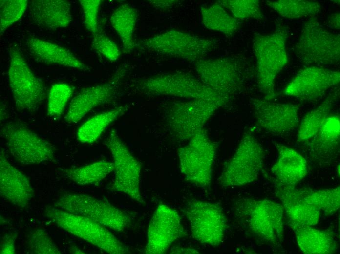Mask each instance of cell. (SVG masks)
I'll return each mask as SVG.
<instances>
[{
    "label": "cell",
    "instance_id": "44dd1931",
    "mask_svg": "<svg viewBox=\"0 0 340 254\" xmlns=\"http://www.w3.org/2000/svg\"><path fill=\"white\" fill-rule=\"evenodd\" d=\"M276 195L282 203L290 227L313 226L318 223L320 211L306 201L298 188L276 186Z\"/></svg>",
    "mask_w": 340,
    "mask_h": 254
},
{
    "label": "cell",
    "instance_id": "836d02e7",
    "mask_svg": "<svg viewBox=\"0 0 340 254\" xmlns=\"http://www.w3.org/2000/svg\"><path fill=\"white\" fill-rule=\"evenodd\" d=\"M73 92V87L67 83H57L53 84L48 94V114L51 117H59L72 97Z\"/></svg>",
    "mask_w": 340,
    "mask_h": 254
},
{
    "label": "cell",
    "instance_id": "ffe728a7",
    "mask_svg": "<svg viewBox=\"0 0 340 254\" xmlns=\"http://www.w3.org/2000/svg\"><path fill=\"white\" fill-rule=\"evenodd\" d=\"M340 141V120L338 115H330L317 132L303 142L309 155L315 161L325 164L339 155Z\"/></svg>",
    "mask_w": 340,
    "mask_h": 254
},
{
    "label": "cell",
    "instance_id": "b9f144b4",
    "mask_svg": "<svg viewBox=\"0 0 340 254\" xmlns=\"http://www.w3.org/2000/svg\"><path fill=\"white\" fill-rule=\"evenodd\" d=\"M328 23L330 27L336 30L340 29V13L337 12L332 14L328 19Z\"/></svg>",
    "mask_w": 340,
    "mask_h": 254
},
{
    "label": "cell",
    "instance_id": "7c38bea8",
    "mask_svg": "<svg viewBox=\"0 0 340 254\" xmlns=\"http://www.w3.org/2000/svg\"><path fill=\"white\" fill-rule=\"evenodd\" d=\"M105 144L111 152L114 167L112 189L143 204L144 201L140 187V163L131 153L115 130L110 132Z\"/></svg>",
    "mask_w": 340,
    "mask_h": 254
},
{
    "label": "cell",
    "instance_id": "7bdbcfd3",
    "mask_svg": "<svg viewBox=\"0 0 340 254\" xmlns=\"http://www.w3.org/2000/svg\"><path fill=\"white\" fill-rule=\"evenodd\" d=\"M171 254H199L196 250L191 248L176 247L170 251Z\"/></svg>",
    "mask_w": 340,
    "mask_h": 254
},
{
    "label": "cell",
    "instance_id": "8992f818",
    "mask_svg": "<svg viewBox=\"0 0 340 254\" xmlns=\"http://www.w3.org/2000/svg\"><path fill=\"white\" fill-rule=\"evenodd\" d=\"M140 45L148 51L195 62L213 50L217 41L184 31L170 30L141 41Z\"/></svg>",
    "mask_w": 340,
    "mask_h": 254
},
{
    "label": "cell",
    "instance_id": "60d3db41",
    "mask_svg": "<svg viewBox=\"0 0 340 254\" xmlns=\"http://www.w3.org/2000/svg\"><path fill=\"white\" fill-rule=\"evenodd\" d=\"M153 6L160 9H165L172 6L177 3V0H150Z\"/></svg>",
    "mask_w": 340,
    "mask_h": 254
},
{
    "label": "cell",
    "instance_id": "9c48e42d",
    "mask_svg": "<svg viewBox=\"0 0 340 254\" xmlns=\"http://www.w3.org/2000/svg\"><path fill=\"white\" fill-rule=\"evenodd\" d=\"M0 134L12 156L21 164H39L54 158L52 144L22 123L11 122L4 124Z\"/></svg>",
    "mask_w": 340,
    "mask_h": 254
},
{
    "label": "cell",
    "instance_id": "cb8c5ba5",
    "mask_svg": "<svg viewBox=\"0 0 340 254\" xmlns=\"http://www.w3.org/2000/svg\"><path fill=\"white\" fill-rule=\"evenodd\" d=\"M26 47L38 62L87 71L89 68L71 51L52 42L37 38L26 40Z\"/></svg>",
    "mask_w": 340,
    "mask_h": 254
},
{
    "label": "cell",
    "instance_id": "277c9868",
    "mask_svg": "<svg viewBox=\"0 0 340 254\" xmlns=\"http://www.w3.org/2000/svg\"><path fill=\"white\" fill-rule=\"evenodd\" d=\"M229 100L221 96L171 104L165 115L171 133L181 140L191 139L202 129L215 111Z\"/></svg>",
    "mask_w": 340,
    "mask_h": 254
},
{
    "label": "cell",
    "instance_id": "603a6c76",
    "mask_svg": "<svg viewBox=\"0 0 340 254\" xmlns=\"http://www.w3.org/2000/svg\"><path fill=\"white\" fill-rule=\"evenodd\" d=\"M117 89L114 81L84 88L71 101L65 121L69 124L78 122L93 109L111 100Z\"/></svg>",
    "mask_w": 340,
    "mask_h": 254
},
{
    "label": "cell",
    "instance_id": "4dcf8cb0",
    "mask_svg": "<svg viewBox=\"0 0 340 254\" xmlns=\"http://www.w3.org/2000/svg\"><path fill=\"white\" fill-rule=\"evenodd\" d=\"M113 162L99 160L83 166L65 169L64 176L81 185L99 182L114 171Z\"/></svg>",
    "mask_w": 340,
    "mask_h": 254
},
{
    "label": "cell",
    "instance_id": "83f0119b",
    "mask_svg": "<svg viewBox=\"0 0 340 254\" xmlns=\"http://www.w3.org/2000/svg\"><path fill=\"white\" fill-rule=\"evenodd\" d=\"M137 19L136 9L128 3L117 7L110 18V23L119 35L126 52L133 51L135 42L134 32Z\"/></svg>",
    "mask_w": 340,
    "mask_h": 254
},
{
    "label": "cell",
    "instance_id": "d6a6232c",
    "mask_svg": "<svg viewBox=\"0 0 340 254\" xmlns=\"http://www.w3.org/2000/svg\"><path fill=\"white\" fill-rule=\"evenodd\" d=\"M304 199L326 214L336 212L340 206V187L319 190L310 188H298Z\"/></svg>",
    "mask_w": 340,
    "mask_h": 254
},
{
    "label": "cell",
    "instance_id": "7402d4cb",
    "mask_svg": "<svg viewBox=\"0 0 340 254\" xmlns=\"http://www.w3.org/2000/svg\"><path fill=\"white\" fill-rule=\"evenodd\" d=\"M278 157L271 169L276 178V186L294 187L307 173L305 158L294 149L274 142Z\"/></svg>",
    "mask_w": 340,
    "mask_h": 254
},
{
    "label": "cell",
    "instance_id": "5b68a950",
    "mask_svg": "<svg viewBox=\"0 0 340 254\" xmlns=\"http://www.w3.org/2000/svg\"><path fill=\"white\" fill-rule=\"evenodd\" d=\"M9 58L8 77L16 106L20 110L35 112L46 97L44 85L14 46L10 48Z\"/></svg>",
    "mask_w": 340,
    "mask_h": 254
},
{
    "label": "cell",
    "instance_id": "d590c367",
    "mask_svg": "<svg viewBox=\"0 0 340 254\" xmlns=\"http://www.w3.org/2000/svg\"><path fill=\"white\" fill-rule=\"evenodd\" d=\"M27 5V0H1L0 1V36L22 16Z\"/></svg>",
    "mask_w": 340,
    "mask_h": 254
},
{
    "label": "cell",
    "instance_id": "e575fe53",
    "mask_svg": "<svg viewBox=\"0 0 340 254\" xmlns=\"http://www.w3.org/2000/svg\"><path fill=\"white\" fill-rule=\"evenodd\" d=\"M218 2L236 19L261 20L264 18L258 0H222Z\"/></svg>",
    "mask_w": 340,
    "mask_h": 254
},
{
    "label": "cell",
    "instance_id": "484cf974",
    "mask_svg": "<svg viewBox=\"0 0 340 254\" xmlns=\"http://www.w3.org/2000/svg\"><path fill=\"white\" fill-rule=\"evenodd\" d=\"M296 234L300 250L307 254H330L336 252L337 242L332 232L313 226L295 225L291 227Z\"/></svg>",
    "mask_w": 340,
    "mask_h": 254
},
{
    "label": "cell",
    "instance_id": "ab89813d",
    "mask_svg": "<svg viewBox=\"0 0 340 254\" xmlns=\"http://www.w3.org/2000/svg\"><path fill=\"white\" fill-rule=\"evenodd\" d=\"M16 236L12 234L5 235L0 244L1 254H14L15 253V240Z\"/></svg>",
    "mask_w": 340,
    "mask_h": 254
},
{
    "label": "cell",
    "instance_id": "30bf717a",
    "mask_svg": "<svg viewBox=\"0 0 340 254\" xmlns=\"http://www.w3.org/2000/svg\"><path fill=\"white\" fill-rule=\"evenodd\" d=\"M263 159L264 152L259 142L252 134H246L226 164L219 183L225 187H234L254 181L262 168Z\"/></svg>",
    "mask_w": 340,
    "mask_h": 254
},
{
    "label": "cell",
    "instance_id": "f546056e",
    "mask_svg": "<svg viewBox=\"0 0 340 254\" xmlns=\"http://www.w3.org/2000/svg\"><path fill=\"white\" fill-rule=\"evenodd\" d=\"M126 110L125 106L99 113L84 122L78 128L77 138L83 143L96 141L105 129Z\"/></svg>",
    "mask_w": 340,
    "mask_h": 254
},
{
    "label": "cell",
    "instance_id": "9a60e30c",
    "mask_svg": "<svg viewBox=\"0 0 340 254\" xmlns=\"http://www.w3.org/2000/svg\"><path fill=\"white\" fill-rule=\"evenodd\" d=\"M251 232L263 241L270 244L282 241L284 233L282 205L268 199L251 200L246 205Z\"/></svg>",
    "mask_w": 340,
    "mask_h": 254
},
{
    "label": "cell",
    "instance_id": "6da1fadb",
    "mask_svg": "<svg viewBox=\"0 0 340 254\" xmlns=\"http://www.w3.org/2000/svg\"><path fill=\"white\" fill-rule=\"evenodd\" d=\"M288 37L287 28L282 27L268 34L256 35L253 39L257 84L265 99L271 100L276 96V79L288 63Z\"/></svg>",
    "mask_w": 340,
    "mask_h": 254
},
{
    "label": "cell",
    "instance_id": "3957f363",
    "mask_svg": "<svg viewBox=\"0 0 340 254\" xmlns=\"http://www.w3.org/2000/svg\"><path fill=\"white\" fill-rule=\"evenodd\" d=\"M296 54L305 64L321 67L337 64L340 58V35L328 31L312 17L303 26Z\"/></svg>",
    "mask_w": 340,
    "mask_h": 254
},
{
    "label": "cell",
    "instance_id": "d4e9b609",
    "mask_svg": "<svg viewBox=\"0 0 340 254\" xmlns=\"http://www.w3.org/2000/svg\"><path fill=\"white\" fill-rule=\"evenodd\" d=\"M30 13L34 23L51 30L65 28L72 21L69 0H32Z\"/></svg>",
    "mask_w": 340,
    "mask_h": 254
},
{
    "label": "cell",
    "instance_id": "7a4b0ae2",
    "mask_svg": "<svg viewBox=\"0 0 340 254\" xmlns=\"http://www.w3.org/2000/svg\"><path fill=\"white\" fill-rule=\"evenodd\" d=\"M45 217L71 234L110 254H130L105 226L86 217L70 213L54 205H46Z\"/></svg>",
    "mask_w": 340,
    "mask_h": 254
},
{
    "label": "cell",
    "instance_id": "2e32d148",
    "mask_svg": "<svg viewBox=\"0 0 340 254\" xmlns=\"http://www.w3.org/2000/svg\"><path fill=\"white\" fill-rule=\"evenodd\" d=\"M340 81V71L312 65L298 72L285 87L283 93L303 101H315L338 85Z\"/></svg>",
    "mask_w": 340,
    "mask_h": 254
},
{
    "label": "cell",
    "instance_id": "e0dca14e",
    "mask_svg": "<svg viewBox=\"0 0 340 254\" xmlns=\"http://www.w3.org/2000/svg\"><path fill=\"white\" fill-rule=\"evenodd\" d=\"M251 104L258 125L275 136L289 134L298 127L299 106L291 103H275L252 98Z\"/></svg>",
    "mask_w": 340,
    "mask_h": 254
},
{
    "label": "cell",
    "instance_id": "74e56055",
    "mask_svg": "<svg viewBox=\"0 0 340 254\" xmlns=\"http://www.w3.org/2000/svg\"><path fill=\"white\" fill-rule=\"evenodd\" d=\"M92 46L109 61H117L120 52L116 43L109 37L100 32L93 35Z\"/></svg>",
    "mask_w": 340,
    "mask_h": 254
},
{
    "label": "cell",
    "instance_id": "52a82bcc",
    "mask_svg": "<svg viewBox=\"0 0 340 254\" xmlns=\"http://www.w3.org/2000/svg\"><path fill=\"white\" fill-rule=\"evenodd\" d=\"M54 206L116 231H124L131 223L130 217L124 211L108 201L88 194L65 193L58 197Z\"/></svg>",
    "mask_w": 340,
    "mask_h": 254
},
{
    "label": "cell",
    "instance_id": "8d00e7d4",
    "mask_svg": "<svg viewBox=\"0 0 340 254\" xmlns=\"http://www.w3.org/2000/svg\"><path fill=\"white\" fill-rule=\"evenodd\" d=\"M30 252L34 254H61L62 252L43 229L32 230L28 236Z\"/></svg>",
    "mask_w": 340,
    "mask_h": 254
},
{
    "label": "cell",
    "instance_id": "4fadbf2b",
    "mask_svg": "<svg viewBox=\"0 0 340 254\" xmlns=\"http://www.w3.org/2000/svg\"><path fill=\"white\" fill-rule=\"evenodd\" d=\"M194 239L200 243L219 246L223 241L226 220L218 205L199 200L190 201L184 209Z\"/></svg>",
    "mask_w": 340,
    "mask_h": 254
},
{
    "label": "cell",
    "instance_id": "1f68e13d",
    "mask_svg": "<svg viewBox=\"0 0 340 254\" xmlns=\"http://www.w3.org/2000/svg\"><path fill=\"white\" fill-rule=\"evenodd\" d=\"M266 3L282 17L291 19L314 17L321 12L322 8L319 2L314 1L280 0Z\"/></svg>",
    "mask_w": 340,
    "mask_h": 254
},
{
    "label": "cell",
    "instance_id": "ac0fdd59",
    "mask_svg": "<svg viewBox=\"0 0 340 254\" xmlns=\"http://www.w3.org/2000/svg\"><path fill=\"white\" fill-rule=\"evenodd\" d=\"M184 234L178 212L169 206L161 204L150 221L144 252L147 254H164Z\"/></svg>",
    "mask_w": 340,
    "mask_h": 254
},
{
    "label": "cell",
    "instance_id": "f1b7e54d",
    "mask_svg": "<svg viewBox=\"0 0 340 254\" xmlns=\"http://www.w3.org/2000/svg\"><path fill=\"white\" fill-rule=\"evenodd\" d=\"M202 22L208 29L231 35L237 30V19L229 14L219 2L203 5L200 8Z\"/></svg>",
    "mask_w": 340,
    "mask_h": 254
},
{
    "label": "cell",
    "instance_id": "5bb4252c",
    "mask_svg": "<svg viewBox=\"0 0 340 254\" xmlns=\"http://www.w3.org/2000/svg\"><path fill=\"white\" fill-rule=\"evenodd\" d=\"M200 80L208 87L231 99L239 92L244 81V67L230 57L201 59L195 62Z\"/></svg>",
    "mask_w": 340,
    "mask_h": 254
},
{
    "label": "cell",
    "instance_id": "f35d334b",
    "mask_svg": "<svg viewBox=\"0 0 340 254\" xmlns=\"http://www.w3.org/2000/svg\"><path fill=\"white\" fill-rule=\"evenodd\" d=\"M79 1L83 9L86 29L93 35L99 33L98 15L102 0H80Z\"/></svg>",
    "mask_w": 340,
    "mask_h": 254
},
{
    "label": "cell",
    "instance_id": "4316f807",
    "mask_svg": "<svg viewBox=\"0 0 340 254\" xmlns=\"http://www.w3.org/2000/svg\"><path fill=\"white\" fill-rule=\"evenodd\" d=\"M339 90H334L315 108L308 112L303 117L298 126L297 140L304 142L311 139L319 130L338 99Z\"/></svg>",
    "mask_w": 340,
    "mask_h": 254
},
{
    "label": "cell",
    "instance_id": "8fae6325",
    "mask_svg": "<svg viewBox=\"0 0 340 254\" xmlns=\"http://www.w3.org/2000/svg\"><path fill=\"white\" fill-rule=\"evenodd\" d=\"M178 157L181 172L188 181L201 187L210 185L215 147L203 129L179 149Z\"/></svg>",
    "mask_w": 340,
    "mask_h": 254
},
{
    "label": "cell",
    "instance_id": "ba28073f",
    "mask_svg": "<svg viewBox=\"0 0 340 254\" xmlns=\"http://www.w3.org/2000/svg\"><path fill=\"white\" fill-rule=\"evenodd\" d=\"M141 92L151 95L173 96L193 99L225 97L204 85L193 75L173 72L144 78L137 82Z\"/></svg>",
    "mask_w": 340,
    "mask_h": 254
},
{
    "label": "cell",
    "instance_id": "d6986e66",
    "mask_svg": "<svg viewBox=\"0 0 340 254\" xmlns=\"http://www.w3.org/2000/svg\"><path fill=\"white\" fill-rule=\"evenodd\" d=\"M0 194L13 205L24 209L34 196L28 177L13 166L2 149L0 153Z\"/></svg>",
    "mask_w": 340,
    "mask_h": 254
}]
</instances>
